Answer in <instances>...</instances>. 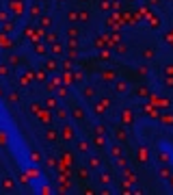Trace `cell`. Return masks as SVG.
I'll return each instance as SVG.
<instances>
[{
  "label": "cell",
  "mask_w": 173,
  "mask_h": 195,
  "mask_svg": "<svg viewBox=\"0 0 173 195\" xmlns=\"http://www.w3.org/2000/svg\"><path fill=\"white\" fill-rule=\"evenodd\" d=\"M124 124H132V113L130 111H124Z\"/></svg>",
  "instance_id": "74e56055"
},
{
  "label": "cell",
  "mask_w": 173,
  "mask_h": 195,
  "mask_svg": "<svg viewBox=\"0 0 173 195\" xmlns=\"http://www.w3.org/2000/svg\"><path fill=\"white\" fill-rule=\"evenodd\" d=\"M37 54H45V48H43V46H37Z\"/></svg>",
  "instance_id": "681fc988"
},
{
  "label": "cell",
  "mask_w": 173,
  "mask_h": 195,
  "mask_svg": "<svg viewBox=\"0 0 173 195\" xmlns=\"http://www.w3.org/2000/svg\"><path fill=\"white\" fill-rule=\"evenodd\" d=\"M100 59H102L104 63H108V61L113 59V54H110V50H100Z\"/></svg>",
  "instance_id": "83f0119b"
},
{
  "label": "cell",
  "mask_w": 173,
  "mask_h": 195,
  "mask_svg": "<svg viewBox=\"0 0 173 195\" xmlns=\"http://www.w3.org/2000/svg\"><path fill=\"white\" fill-rule=\"evenodd\" d=\"M158 163H160V165H169V163H171V156H169L167 152H160V154H158Z\"/></svg>",
  "instance_id": "44dd1931"
},
{
  "label": "cell",
  "mask_w": 173,
  "mask_h": 195,
  "mask_svg": "<svg viewBox=\"0 0 173 195\" xmlns=\"http://www.w3.org/2000/svg\"><path fill=\"white\" fill-rule=\"evenodd\" d=\"M136 72H138L141 76H147V74H149V67H147V65H138V67H136Z\"/></svg>",
  "instance_id": "d590c367"
},
{
  "label": "cell",
  "mask_w": 173,
  "mask_h": 195,
  "mask_svg": "<svg viewBox=\"0 0 173 195\" xmlns=\"http://www.w3.org/2000/svg\"><path fill=\"white\" fill-rule=\"evenodd\" d=\"M100 165H102V158L100 156H89V167L91 169H100Z\"/></svg>",
  "instance_id": "d6986e66"
},
{
  "label": "cell",
  "mask_w": 173,
  "mask_h": 195,
  "mask_svg": "<svg viewBox=\"0 0 173 195\" xmlns=\"http://www.w3.org/2000/svg\"><path fill=\"white\" fill-rule=\"evenodd\" d=\"M110 104H113L110 98H102V100H97V104H95V113H104Z\"/></svg>",
  "instance_id": "5b68a950"
},
{
  "label": "cell",
  "mask_w": 173,
  "mask_h": 195,
  "mask_svg": "<svg viewBox=\"0 0 173 195\" xmlns=\"http://www.w3.org/2000/svg\"><path fill=\"white\" fill-rule=\"evenodd\" d=\"M67 17H69V22H74V20H78V13H76V11H69Z\"/></svg>",
  "instance_id": "f6af8a7d"
},
{
  "label": "cell",
  "mask_w": 173,
  "mask_h": 195,
  "mask_svg": "<svg viewBox=\"0 0 173 195\" xmlns=\"http://www.w3.org/2000/svg\"><path fill=\"white\" fill-rule=\"evenodd\" d=\"M61 69H65V72H72V69H74V61H72V59L63 61V63H61Z\"/></svg>",
  "instance_id": "f1b7e54d"
},
{
  "label": "cell",
  "mask_w": 173,
  "mask_h": 195,
  "mask_svg": "<svg viewBox=\"0 0 173 195\" xmlns=\"http://www.w3.org/2000/svg\"><path fill=\"white\" fill-rule=\"evenodd\" d=\"M76 150H78L80 154H89V150H91V143H89L86 139H78V141H76Z\"/></svg>",
  "instance_id": "8992f818"
},
{
  "label": "cell",
  "mask_w": 173,
  "mask_h": 195,
  "mask_svg": "<svg viewBox=\"0 0 173 195\" xmlns=\"http://www.w3.org/2000/svg\"><path fill=\"white\" fill-rule=\"evenodd\" d=\"M28 160H30L33 165H37V163L43 160V154L39 152V150H30V152H28Z\"/></svg>",
  "instance_id": "9c48e42d"
},
{
  "label": "cell",
  "mask_w": 173,
  "mask_h": 195,
  "mask_svg": "<svg viewBox=\"0 0 173 195\" xmlns=\"http://www.w3.org/2000/svg\"><path fill=\"white\" fill-rule=\"evenodd\" d=\"M61 139H63V141H74V139H76V132H74V128H72L69 124H65V126L61 128Z\"/></svg>",
  "instance_id": "277c9868"
},
{
  "label": "cell",
  "mask_w": 173,
  "mask_h": 195,
  "mask_svg": "<svg viewBox=\"0 0 173 195\" xmlns=\"http://www.w3.org/2000/svg\"><path fill=\"white\" fill-rule=\"evenodd\" d=\"M9 63H11V65H17V63H20V56H17V54H11V56H9Z\"/></svg>",
  "instance_id": "60d3db41"
},
{
  "label": "cell",
  "mask_w": 173,
  "mask_h": 195,
  "mask_svg": "<svg viewBox=\"0 0 173 195\" xmlns=\"http://www.w3.org/2000/svg\"><path fill=\"white\" fill-rule=\"evenodd\" d=\"M76 56H78V52H76V48L67 50V59H72V61H74V59H76Z\"/></svg>",
  "instance_id": "7bdbcfd3"
},
{
  "label": "cell",
  "mask_w": 173,
  "mask_h": 195,
  "mask_svg": "<svg viewBox=\"0 0 173 195\" xmlns=\"http://www.w3.org/2000/svg\"><path fill=\"white\" fill-rule=\"evenodd\" d=\"M136 154H138V156H136V158H138V160H141V163H145V160H147V150H145V147H141V150H138V152H136Z\"/></svg>",
  "instance_id": "1f68e13d"
},
{
  "label": "cell",
  "mask_w": 173,
  "mask_h": 195,
  "mask_svg": "<svg viewBox=\"0 0 173 195\" xmlns=\"http://www.w3.org/2000/svg\"><path fill=\"white\" fill-rule=\"evenodd\" d=\"M61 52H63V46H61V44H54V46H52V54H61Z\"/></svg>",
  "instance_id": "f35d334b"
},
{
  "label": "cell",
  "mask_w": 173,
  "mask_h": 195,
  "mask_svg": "<svg viewBox=\"0 0 173 195\" xmlns=\"http://www.w3.org/2000/svg\"><path fill=\"white\" fill-rule=\"evenodd\" d=\"M0 187H2L4 191H13V189H15V182H13V178H11V176H4V178H2V182H0Z\"/></svg>",
  "instance_id": "8fae6325"
},
{
  "label": "cell",
  "mask_w": 173,
  "mask_h": 195,
  "mask_svg": "<svg viewBox=\"0 0 173 195\" xmlns=\"http://www.w3.org/2000/svg\"><path fill=\"white\" fill-rule=\"evenodd\" d=\"M0 76H4V78H7V76H11V67H9L7 63H2V65H0Z\"/></svg>",
  "instance_id": "f546056e"
},
{
  "label": "cell",
  "mask_w": 173,
  "mask_h": 195,
  "mask_svg": "<svg viewBox=\"0 0 173 195\" xmlns=\"http://www.w3.org/2000/svg\"><path fill=\"white\" fill-rule=\"evenodd\" d=\"M134 96L136 98H149V87H147V85L136 87V89H134Z\"/></svg>",
  "instance_id": "4fadbf2b"
},
{
  "label": "cell",
  "mask_w": 173,
  "mask_h": 195,
  "mask_svg": "<svg viewBox=\"0 0 173 195\" xmlns=\"http://www.w3.org/2000/svg\"><path fill=\"white\" fill-rule=\"evenodd\" d=\"M78 178H80L82 182H86V180L91 178V167H80V169H78Z\"/></svg>",
  "instance_id": "9a60e30c"
},
{
  "label": "cell",
  "mask_w": 173,
  "mask_h": 195,
  "mask_svg": "<svg viewBox=\"0 0 173 195\" xmlns=\"http://www.w3.org/2000/svg\"><path fill=\"white\" fill-rule=\"evenodd\" d=\"M102 80H104V83H113V80H115V72H113V69H104V72H102Z\"/></svg>",
  "instance_id": "ac0fdd59"
},
{
  "label": "cell",
  "mask_w": 173,
  "mask_h": 195,
  "mask_svg": "<svg viewBox=\"0 0 173 195\" xmlns=\"http://www.w3.org/2000/svg\"><path fill=\"white\" fill-rule=\"evenodd\" d=\"M169 184H171V187H173V176H171V178H169Z\"/></svg>",
  "instance_id": "f907efd6"
},
{
  "label": "cell",
  "mask_w": 173,
  "mask_h": 195,
  "mask_svg": "<svg viewBox=\"0 0 173 195\" xmlns=\"http://www.w3.org/2000/svg\"><path fill=\"white\" fill-rule=\"evenodd\" d=\"M9 7H11V11H13V13H17V15L24 11V4H22L20 0H11V2H9Z\"/></svg>",
  "instance_id": "5bb4252c"
},
{
  "label": "cell",
  "mask_w": 173,
  "mask_h": 195,
  "mask_svg": "<svg viewBox=\"0 0 173 195\" xmlns=\"http://www.w3.org/2000/svg\"><path fill=\"white\" fill-rule=\"evenodd\" d=\"M39 24H41V28H50V26H52V17L41 15V17H39Z\"/></svg>",
  "instance_id": "603a6c76"
},
{
  "label": "cell",
  "mask_w": 173,
  "mask_h": 195,
  "mask_svg": "<svg viewBox=\"0 0 173 195\" xmlns=\"http://www.w3.org/2000/svg\"><path fill=\"white\" fill-rule=\"evenodd\" d=\"M67 35H69V39H76V37H78V28H69Z\"/></svg>",
  "instance_id": "ab89813d"
},
{
  "label": "cell",
  "mask_w": 173,
  "mask_h": 195,
  "mask_svg": "<svg viewBox=\"0 0 173 195\" xmlns=\"http://www.w3.org/2000/svg\"><path fill=\"white\" fill-rule=\"evenodd\" d=\"M160 119H162V124H165V126H173V115H162Z\"/></svg>",
  "instance_id": "e575fe53"
},
{
  "label": "cell",
  "mask_w": 173,
  "mask_h": 195,
  "mask_svg": "<svg viewBox=\"0 0 173 195\" xmlns=\"http://www.w3.org/2000/svg\"><path fill=\"white\" fill-rule=\"evenodd\" d=\"M113 182V176L108 174V171H104V174H100V184H104V187H108Z\"/></svg>",
  "instance_id": "ffe728a7"
},
{
  "label": "cell",
  "mask_w": 173,
  "mask_h": 195,
  "mask_svg": "<svg viewBox=\"0 0 173 195\" xmlns=\"http://www.w3.org/2000/svg\"><path fill=\"white\" fill-rule=\"evenodd\" d=\"M82 96H85L86 100H93V98H95V87H93V85H86L85 89H82Z\"/></svg>",
  "instance_id": "e0dca14e"
},
{
  "label": "cell",
  "mask_w": 173,
  "mask_h": 195,
  "mask_svg": "<svg viewBox=\"0 0 173 195\" xmlns=\"http://www.w3.org/2000/svg\"><path fill=\"white\" fill-rule=\"evenodd\" d=\"M147 2H149L152 7H158V4H160V0H147Z\"/></svg>",
  "instance_id": "c3c4849f"
},
{
  "label": "cell",
  "mask_w": 173,
  "mask_h": 195,
  "mask_svg": "<svg viewBox=\"0 0 173 195\" xmlns=\"http://www.w3.org/2000/svg\"><path fill=\"white\" fill-rule=\"evenodd\" d=\"M56 93H58V98H67L69 96V89L67 87H56Z\"/></svg>",
  "instance_id": "d6a6232c"
},
{
  "label": "cell",
  "mask_w": 173,
  "mask_h": 195,
  "mask_svg": "<svg viewBox=\"0 0 173 195\" xmlns=\"http://www.w3.org/2000/svg\"><path fill=\"white\" fill-rule=\"evenodd\" d=\"M80 2H89V0H80Z\"/></svg>",
  "instance_id": "816d5d0a"
},
{
  "label": "cell",
  "mask_w": 173,
  "mask_h": 195,
  "mask_svg": "<svg viewBox=\"0 0 173 195\" xmlns=\"http://www.w3.org/2000/svg\"><path fill=\"white\" fill-rule=\"evenodd\" d=\"M30 15L33 17H41V7L39 4H30Z\"/></svg>",
  "instance_id": "4316f807"
},
{
  "label": "cell",
  "mask_w": 173,
  "mask_h": 195,
  "mask_svg": "<svg viewBox=\"0 0 173 195\" xmlns=\"http://www.w3.org/2000/svg\"><path fill=\"white\" fill-rule=\"evenodd\" d=\"M93 143L97 147H106V137H100V135H95L93 137Z\"/></svg>",
  "instance_id": "484cf974"
},
{
  "label": "cell",
  "mask_w": 173,
  "mask_h": 195,
  "mask_svg": "<svg viewBox=\"0 0 173 195\" xmlns=\"http://www.w3.org/2000/svg\"><path fill=\"white\" fill-rule=\"evenodd\" d=\"M158 176H160L162 180H169V178L173 176L171 167H169V165H160V167H158Z\"/></svg>",
  "instance_id": "ba28073f"
},
{
  "label": "cell",
  "mask_w": 173,
  "mask_h": 195,
  "mask_svg": "<svg viewBox=\"0 0 173 195\" xmlns=\"http://www.w3.org/2000/svg\"><path fill=\"white\" fill-rule=\"evenodd\" d=\"M115 4L110 2V0H100V11H110Z\"/></svg>",
  "instance_id": "d4e9b609"
},
{
  "label": "cell",
  "mask_w": 173,
  "mask_h": 195,
  "mask_svg": "<svg viewBox=\"0 0 173 195\" xmlns=\"http://www.w3.org/2000/svg\"><path fill=\"white\" fill-rule=\"evenodd\" d=\"M119 52L126 54V52H128V46H126V44H119Z\"/></svg>",
  "instance_id": "7dc6e473"
},
{
  "label": "cell",
  "mask_w": 173,
  "mask_h": 195,
  "mask_svg": "<svg viewBox=\"0 0 173 195\" xmlns=\"http://www.w3.org/2000/svg\"><path fill=\"white\" fill-rule=\"evenodd\" d=\"M69 115H72V119H74V121H85V117H86L85 108H82L80 104H76V106H72V111H69Z\"/></svg>",
  "instance_id": "6da1fadb"
},
{
  "label": "cell",
  "mask_w": 173,
  "mask_h": 195,
  "mask_svg": "<svg viewBox=\"0 0 173 195\" xmlns=\"http://www.w3.org/2000/svg\"><path fill=\"white\" fill-rule=\"evenodd\" d=\"M45 41H48V44H56V35H54V33H50V35L45 37Z\"/></svg>",
  "instance_id": "ee69618b"
},
{
  "label": "cell",
  "mask_w": 173,
  "mask_h": 195,
  "mask_svg": "<svg viewBox=\"0 0 173 195\" xmlns=\"http://www.w3.org/2000/svg\"><path fill=\"white\" fill-rule=\"evenodd\" d=\"M67 115H69V113H67L65 108H61V106H56V117H58V119H67Z\"/></svg>",
  "instance_id": "4dcf8cb0"
},
{
  "label": "cell",
  "mask_w": 173,
  "mask_h": 195,
  "mask_svg": "<svg viewBox=\"0 0 173 195\" xmlns=\"http://www.w3.org/2000/svg\"><path fill=\"white\" fill-rule=\"evenodd\" d=\"M37 176H39L37 169H28V178H37Z\"/></svg>",
  "instance_id": "bcb514c9"
},
{
  "label": "cell",
  "mask_w": 173,
  "mask_h": 195,
  "mask_svg": "<svg viewBox=\"0 0 173 195\" xmlns=\"http://www.w3.org/2000/svg\"><path fill=\"white\" fill-rule=\"evenodd\" d=\"M89 17H91V15H89V11H80V13H78V20H80L82 24H86V22H89Z\"/></svg>",
  "instance_id": "836d02e7"
},
{
  "label": "cell",
  "mask_w": 173,
  "mask_h": 195,
  "mask_svg": "<svg viewBox=\"0 0 173 195\" xmlns=\"http://www.w3.org/2000/svg\"><path fill=\"white\" fill-rule=\"evenodd\" d=\"M110 156H113V158H115V160H117V158H121V156H124V147H121V143H119V141H117V143H115V145H110Z\"/></svg>",
  "instance_id": "30bf717a"
},
{
  "label": "cell",
  "mask_w": 173,
  "mask_h": 195,
  "mask_svg": "<svg viewBox=\"0 0 173 195\" xmlns=\"http://www.w3.org/2000/svg\"><path fill=\"white\" fill-rule=\"evenodd\" d=\"M115 139H117L119 143H126V141H128V130H126V128H121V126H119V128H115Z\"/></svg>",
  "instance_id": "52a82bcc"
},
{
  "label": "cell",
  "mask_w": 173,
  "mask_h": 195,
  "mask_svg": "<svg viewBox=\"0 0 173 195\" xmlns=\"http://www.w3.org/2000/svg\"><path fill=\"white\" fill-rule=\"evenodd\" d=\"M113 91H115L117 96H124V93H128V91H130L128 80H115V85H113Z\"/></svg>",
  "instance_id": "3957f363"
},
{
  "label": "cell",
  "mask_w": 173,
  "mask_h": 195,
  "mask_svg": "<svg viewBox=\"0 0 173 195\" xmlns=\"http://www.w3.org/2000/svg\"><path fill=\"white\" fill-rule=\"evenodd\" d=\"M154 56H156V50L154 48H145L143 50V59H145V61H152Z\"/></svg>",
  "instance_id": "7402d4cb"
},
{
  "label": "cell",
  "mask_w": 173,
  "mask_h": 195,
  "mask_svg": "<svg viewBox=\"0 0 173 195\" xmlns=\"http://www.w3.org/2000/svg\"><path fill=\"white\" fill-rule=\"evenodd\" d=\"M17 100H20V93H17V91H11V93H9V102H11V104L17 102Z\"/></svg>",
  "instance_id": "8d00e7d4"
},
{
  "label": "cell",
  "mask_w": 173,
  "mask_h": 195,
  "mask_svg": "<svg viewBox=\"0 0 173 195\" xmlns=\"http://www.w3.org/2000/svg\"><path fill=\"white\" fill-rule=\"evenodd\" d=\"M61 139V130H54V128H48L45 132H43V141H48V143H56Z\"/></svg>",
  "instance_id": "7a4b0ae2"
},
{
  "label": "cell",
  "mask_w": 173,
  "mask_h": 195,
  "mask_svg": "<svg viewBox=\"0 0 173 195\" xmlns=\"http://www.w3.org/2000/svg\"><path fill=\"white\" fill-rule=\"evenodd\" d=\"M95 135H100V137H106V135H108L106 126H104V124H95Z\"/></svg>",
  "instance_id": "cb8c5ba5"
},
{
  "label": "cell",
  "mask_w": 173,
  "mask_h": 195,
  "mask_svg": "<svg viewBox=\"0 0 173 195\" xmlns=\"http://www.w3.org/2000/svg\"><path fill=\"white\" fill-rule=\"evenodd\" d=\"M117 165L121 167V169H128V163H126V158L121 156V158H117Z\"/></svg>",
  "instance_id": "b9f144b4"
},
{
  "label": "cell",
  "mask_w": 173,
  "mask_h": 195,
  "mask_svg": "<svg viewBox=\"0 0 173 195\" xmlns=\"http://www.w3.org/2000/svg\"><path fill=\"white\" fill-rule=\"evenodd\" d=\"M56 69H61V63L56 59H48L45 61V72H56Z\"/></svg>",
  "instance_id": "7c38bea8"
},
{
  "label": "cell",
  "mask_w": 173,
  "mask_h": 195,
  "mask_svg": "<svg viewBox=\"0 0 173 195\" xmlns=\"http://www.w3.org/2000/svg\"><path fill=\"white\" fill-rule=\"evenodd\" d=\"M43 106H45V108H56V106H58V100L54 96H50V98L43 100Z\"/></svg>",
  "instance_id": "2e32d148"
}]
</instances>
